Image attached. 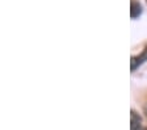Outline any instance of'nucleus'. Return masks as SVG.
Wrapping results in <instances>:
<instances>
[{
  "mask_svg": "<svg viewBox=\"0 0 147 130\" xmlns=\"http://www.w3.org/2000/svg\"><path fill=\"white\" fill-rule=\"evenodd\" d=\"M144 61H147V47L141 53V55L131 57V71H135L138 66L142 65Z\"/></svg>",
  "mask_w": 147,
  "mask_h": 130,
  "instance_id": "1",
  "label": "nucleus"
},
{
  "mask_svg": "<svg viewBox=\"0 0 147 130\" xmlns=\"http://www.w3.org/2000/svg\"><path fill=\"white\" fill-rule=\"evenodd\" d=\"M141 117H139V116L137 115V113H135L134 110H131V115H130V129L131 130H137V129H139V127L142 126L141 125Z\"/></svg>",
  "mask_w": 147,
  "mask_h": 130,
  "instance_id": "2",
  "label": "nucleus"
},
{
  "mask_svg": "<svg viewBox=\"0 0 147 130\" xmlns=\"http://www.w3.org/2000/svg\"><path fill=\"white\" fill-rule=\"evenodd\" d=\"M141 13H142L141 4L138 3V1H134V0H133L131 4H130V16H131V19H137Z\"/></svg>",
  "mask_w": 147,
  "mask_h": 130,
  "instance_id": "3",
  "label": "nucleus"
},
{
  "mask_svg": "<svg viewBox=\"0 0 147 130\" xmlns=\"http://www.w3.org/2000/svg\"><path fill=\"white\" fill-rule=\"evenodd\" d=\"M137 130H147V127H143V126H141L139 129H137Z\"/></svg>",
  "mask_w": 147,
  "mask_h": 130,
  "instance_id": "4",
  "label": "nucleus"
},
{
  "mask_svg": "<svg viewBox=\"0 0 147 130\" xmlns=\"http://www.w3.org/2000/svg\"><path fill=\"white\" fill-rule=\"evenodd\" d=\"M144 115H146V117H147V105L144 106Z\"/></svg>",
  "mask_w": 147,
  "mask_h": 130,
  "instance_id": "5",
  "label": "nucleus"
}]
</instances>
